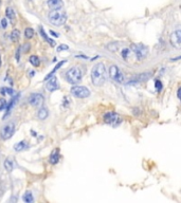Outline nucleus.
<instances>
[{"instance_id": "nucleus-1", "label": "nucleus", "mask_w": 181, "mask_h": 203, "mask_svg": "<svg viewBox=\"0 0 181 203\" xmlns=\"http://www.w3.org/2000/svg\"><path fill=\"white\" fill-rule=\"evenodd\" d=\"M91 81L95 86H102L106 81V69L104 64L98 63L92 68Z\"/></svg>"}, {"instance_id": "nucleus-2", "label": "nucleus", "mask_w": 181, "mask_h": 203, "mask_svg": "<svg viewBox=\"0 0 181 203\" xmlns=\"http://www.w3.org/2000/svg\"><path fill=\"white\" fill-rule=\"evenodd\" d=\"M49 21L52 25L60 26L67 21V14L62 10H52L49 13Z\"/></svg>"}, {"instance_id": "nucleus-3", "label": "nucleus", "mask_w": 181, "mask_h": 203, "mask_svg": "<svg viewBox=\"0 0 181 203\" xmlns=\"http://www.w3.org/2000/svg\"><path fill=\"white\" fill-rule=\"evenodd\" d=\"M82 77H83V71L79 67H72L66 73V78L70 84H78L79 82H81Z\"/></svg>"}, {"instance_id": "nucleus-4", "label": "nucleus", "mask_w": 181, "mask_h": 203, "mask_svg": "<svg viewBox=\"0 0 181 203\" xmlns=\"http://www.w3.org/2000/svg\"><path fill=\"white\" fill-rule=\"evenodd\" d=\"M15 123L14 122H9L5 125H3V127L1 128V131H0V135H1L2 140H9L10 138H12V135L15 132Z\"/></svg>"}, {"instance_id": "nucleus-5", "label": "nucleus", "mask_w": 181, "mask_h": 203, "mask_svg": "<svg viewBox=\"0 0 181 203\" xmlns=\"http://www.w3.org/2000/svg\"><path fill=\"white\" fill-rule=\"evenodd\" d=\"M71 94L74 97L78 98H86L90 95V91L88 88L83 86H73L71 88Z\"/></svg>"}, {"instance_id": "nucleus-6", "label": "nucleus", "mask_w": 181, "mask_h": 203, "mask_svg": "<svg viewBox=\"0 0 181 203\" xmlns=\"http://www.w3.org/2000/svg\"><path fill=\"white\" fill-rule=\"evenodd\" d=\"M104 121L109 125L117 126V125H119L120 123L122 122V119L118 113H116V112H107V113L104 116Z\"/></svg>"}, {"instance_id": "nucleus-7", "label": "nucleus", "mask_w": 181, "mask_h": 203, "mask_svg": "<svg viewBox=\"0 0 181 203\" xmlns=\"http://www.w3.org/2000/svg\"><path fill=\"white\" fill-rule=\"evenodd\" d=\"M109 75L113 81L118 82V83H123L124 82V75L122 73V71L120 70V68L118 66L113 65L109 68Z\"/></svg>"}, {"instance_id": "nucleus-8", "label": "nucleus", "mask_w": 181, "mask_h": 203, "mask_svg": "<svg viewBox=\"0 0 181 203\" xmlns=\"http://www.w3.org/2000/svg\"><path fill=\"white\" fill-rule=\"evenodd\" d=\"M131 49H132V51H134V53L136 54V56H137L138 59H142V58H144L148 52L147 47H145L144 45H142V44L131 45Z\"/></svg>"}, {"instance_id": "nucleus-9", "label": "nucleus", "mask_w": 181, "mask_h": 203, "mask_svg": "<svg viewBox=\"0 0 181 203\" xmlns=\"http://www.w3.org/2000/svg\"><path fill=\"white\" fill-rule=\"evenodd\" d=\"M45 102V97L40 93H34L32 94L30 97H29V103L30 105L34 106V107H39L44 104Z\"/></svg>"}, {"instance_id": "nucleus-10", "label": "nucleus", "mask_w": 181, "mask_h": 203, "mask_svg": "<svg viewBox=\"0 0 181 203\" xmlns=\"http://www.w3.org/2000/svg\"><path fill=\"white\" fill-rule=\"evenodd\" d=\"M172 46L176 49H181V30H176L171 35Z\"/></svg>"}, {"instance_id": "nucleus-11", "label": "nucleus", "mask_w": 181, "mask_h": 203, "mask_svg": "<svg viewBox=\"0 0 181 203\" xmlns=\"http://www.w3.org/2000/svg\"><path fill=\"white\" fill-rule=\"evenodd\" d=\"M48 81H49V82H48L47 85H46L47 90H49V91L52 92V91H55V90H57L58 88H60V86H58V82H57V77L56 76L50 77Z\"/></svg>"}, {"instance_id": "nucleus-12", "label": "nucleus", "mask_w": 181, "mask_h": 203, "mask_svg": "<svg viewBox=\"0 0 181 203\" xmlns=\"http://www.w3.org/2000/svg\"><path fill=\"white\" fill-rule=\"evenodd\" d=\"M47 4L51 10H60L64 7L63 0H48Z\"/></svg>"}, {"instance_id": "nucleus-13", "label": "nucleus", "mask_w": 181, "mask_h": 203, "mask_svg": "<svg viewBox=\"0 0 181 203\" xmlns=\"http://www.w3.org/2000/svg\"><path fill=\"white\" fill-rule=\"evenodd\" d=\"M60 161V149L55 148L50 154V163L51 164H56Z\"/></svg>"}, {"instance_id": "nucleus-14", "label": "nucleus", "mask_w": 181, "mask_h": 203, "mask_svg": "<svg viewBox=\"0 0 181 203\" xmlns=\"http://www.w3.org/2000/svg\"><path fill=\"white\" fill-rule=\"evenodd\" d=\"M4 167L7 172H12L13 168H14V162H13L12 158H7L4 161Z\"/></svg>"}, {"instance_id": "nucleus-15", "label": "nucleus", "mask_w": 181, "mask_h": 203, "mask_svg": "<svg viewBox=\"0 0 181 203\" xmlns=\"http://www.w3.org/2000/svg\"><path fill=\"white\" fill-rule=\"evenodd\" d=\"M38 119H40V120H46L48 116H49V111H48V109L46 108V107H42V108H40L38 110Z\"/></svg>"}, {"instance_id": "nucleus-16", "label": "nucleus", "mask_w": 181, "mask_h": 203, "mask_svg": "<svg viewBox=\"0 0 181 203\" xmlns=\"http://www.w3.org/2000/svg\"><path fill=\"white\" fill-rule=\"evenodd\" d=\"M26 142H25V141H21V142L19 143H17V144H15L14 145V149L16 151H22V150H25V149L26 148Z\"/></svg>"}, {"instance_id": "nucleus-17", "label": "nucleus", "mask_w": 181, "mask_h": 203, "mask_svg": "<svg viewBox=\"0 0 181 203\" xmlns=\"http://www.w3.org/2000/svg\"><path fill=\"white\" fill-rule=\"evenodd\" d=\"M64 64H65V61H60V64H57V65H56V66H55V68H54V69H53V70H52L51 72H50V73H49V74H48V75H47L46 77H45V81H48V79H49V78H50V77H52V76H53V74H54V73H55V72H56V71L58 70V69H60V67H62V66L64 65Z\"/></svg>"}, {"instance_id": "nucleus-18", "label": "nucleus", "mask_w": 181, "mask_h": 203, "mask_svg": "<svg viewBox=\"0 0 181 203\" xmlns=\"http://www.w3.org/2000/svg\"><path fill=\"white\" fill-rule=\"evenodd\" d=\"M19 37H20L19 30H16V29H15V30L12 31V33H11V40L16 42V41L19 40Z\"/></svg>"}, {"instance_id": "nucleus-19", "label": "nucleus", "mask_w": 181, "mask_h": 203, "mask_svg": "<svg viewBox=\"0 0 181 203\" xmlns=\"http://www.w3.org/2000/svg\"><path fill=\"white\" fill-rule=\"evenodd\" d=\"M5 15H7V17L9 18L10 20L14 21V19H15V12H14V10H13L12 7H7V10H5Z\"/></svg>"}, {"instance_id": "nucleus-20", "label": "nucleus", "mask_w": 181, "mask_h": 203, "mask_svg": "<svg viewBox=\"0 0 181 203\" xmlns=\"http://www.w3.org/2000/svg\"><path fill=\"white\" fill-rule=\"evenodd\" d=\"M39 31H40V34H41V36L44 37V38L46 39V40H47L48 42H49V44L51 45L52 47H54V46H55V41H54V40H52V39H50L49 37L47 36V34L45 33V30H44V29H42V28H39Z\"/></svg>"}, {"instance_id": "nucleus-21", "label": "nucleus", "mask_w": 181, "mask_h": 203, "mask_svg": "<svg viewBox=\"0 0 181 203\" xmlns=\"http://www.w3.org/2000/svg\"><path fill=\"white\" fill-rule=\"evenodd\" d=\"M30 63H31L34 67H38L39 65H40V59L38 58V56L32 55L31 57H30Z\"/></svg>"}, {"instance_id": "nucleus-22", "label": "nucleus", "mask_w": 181, "mask_h": 203, "mask_svg": "<svg viewBox=\"0 0 181 203\" xmlns=\"http://www.w3.org/2000/svg\"><path fill=\"white\" fill-rule=\"evenodd\" d=\"M22 199H23V201L26 202V203H31V202H33V196H32V194L30 193V191H26V193L23 195V197H22Z\"/></svg>"}, {"instance_id": "nucleus-23", "label": "nucleus", "mask_w": 181, "mask_h": 203, "mask_svg": "<svg viewBox=\"0 0 181 203\" xmlns=\"http://www.w3.org/2000/svg\"><path fill=\"white\" fill-rule=\"evenodd\" d=\"M34 36V30L32 28H26L25 30V37L28 39H31Z\"/></svg>"}, {"instance_id": "nucleus-24", "label": "nucleus", "mask_w": 181, "mask_h": 203, "mask_svg": "<svg viewBox=\"0 0 181 203\" xmlns=\"http://www.w3.org/2000/svg\"><path fill=\"white\" fill-rule=\"evenodd\" d=\"M0 93H1V94H10V95H13L14 91H13V89H11V88H1V89H0Z\"/></svg>"}, {"instance_id": "nucleus-25", "label": "nucleus", "mask_w": 181, "mask_h": 203, "mask_svg": "<svg viewBox=\"0 0 181 203\" xmlns=\"http://www.w3.org/2000/svg\"><path fill=\"white\" fill-rule=\"evenodd\" d=\"M15 100H16V97H14V98H13V100H11V102L9 103V105L7 106V112H5V116H4V117L10 113L11 109H12V107H13V105H14V103H15Z\"/></svg>"}, {"instance_id": "nucleus-26", "label": "nucleus", "mask_w": 181, "mask_h": 203, "mask_svg": "<svg viewBox=\"0 0 181 203\" xmlns=\"http://www.w3.org/2000/svg\"><path fill=\"white\" fill-rule=\"evenodd\" d=\"M7 107V101L4 98H0V110H3Z\"/></svg>"}, {"instance_id": "nucleus-27", "label": "nucleus", "mask_w": 181, "mask_h": 203, "mask_svg": "<svg viewBox=\"0 0 181 203\" xmlns=\"http://www.w3.org/2000/svg\"><path fill=\"white\" fill-rule=\"evenodd\" d=\"M69 49V47L67 46V45H60V47H57V51L58 52H62V51H66V50H68Z\"/></svg>"}, {"instance_id": "nucleus-28", "label": "nucleus", "mask_w": 181, "mask_h": 203, "mask_svg": "<svg viewBox=\"0 0 181 203\" xmlns=\"http://www.w3.org/2000/svg\"><path fill=\"white\" fill-rule=\"evenodd\" d=\"M156 89L157 91H161L162 90V83L160 81H156Z\"/></svg>"}, {"instance_id": "nucleus-29", "label": "nucleus", "mask_w": 181, "mask_h": 203, "mask_svg": "<svg viewBox=\"0 0 181 203\" xmlns=\"http://www.w3.org/2000/svg\"><path fill=\"white\" fill-rule=\"evenodd\" d=\"M129 52H130V51H129L128 49H124L123 51H122V56H123V57L125 58V59H126V58H127V56H128Z\"/></svg>"}, {"instance_id": "nucleus-30", "label": "nucleus", "mask_w": 181, "mask_h": 203, "mask_svg": "<svg viewBox=\"0 0 181 203\" xmlns=\"http://www.w3.org/2000/svg\"><path fill=\"white\" fill-rule=\"evenodd\" d=\"M1 26L3 29H5L7 26V19L5 18H3V19H1Z\"/></svg>"}, {"instance_id": "nucleus-31", "label": "nucleus", "mask_w": 181, "mask_h": 203, "mask_svg": "<svg viewBox=\"0 0 181 203\" xmlns=\"http://www.w3.org/2000/svg\"><path fill=\"white\" fill-rule=\"evenodd\" d=\"M177 95H178V97H179V100L181 101V87L178 89V92H177Z\"/></svg>"}, {"instance_id": "nucleus-32", "label": "nucleus", "mask_w": 181, "mask_h": 203, "mask_svg": "<svg viewBox=\"0 0 181 203\" xmlns=\"http://www.w3.org/2000/svg\"><path fill=\"white\" fill-rule=\"evenodd\" d=\"M50 34H52L53 36H55V37H57L58 35H57V33H55L54 31H50Z\"/></svg>"}, {"instance_id": "nucleus-33", "label": "nucleus", "mask_w": 181, "mask_h": 203, "mask_svg": "<svg viewBox=\"0 0 181 203\" xmlns=\"http://www.w3.org/2000/svg\"><path fill=\"white\" fill-rule=\"evenodd\" d=\"M0 66H1V57H0Z\"/></svg>"}, {"instance_id": "nucleus-34", "label": "nucleus", "mask_w": 181, "mask_h": 203, "mask_svg": "<svg viewBox=\"0 0 181 203\" xmlns=\"http://www.w3.org/2000/svg\"><path fill=\"white\" fill-rule=\"evenodd\" d=\"M0 4H1V0H0Z\"/></svg>"}]
</instances>
